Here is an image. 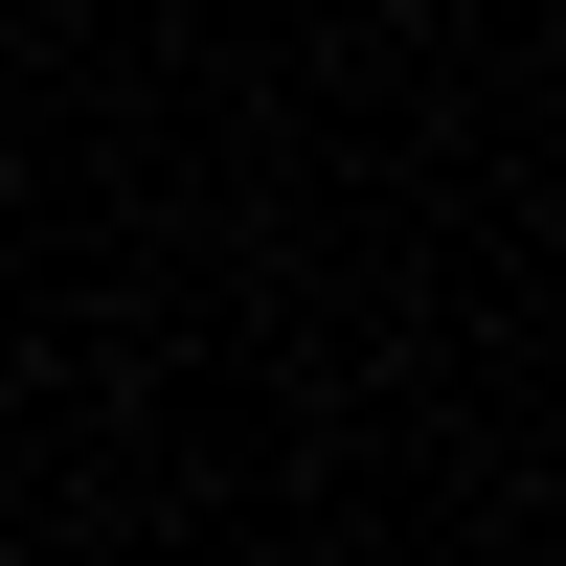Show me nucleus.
Instances as JSON below:
<instances>
[]
</instances>
